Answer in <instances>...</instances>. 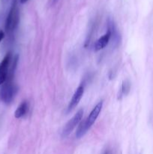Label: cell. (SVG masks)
Segmentation results:
<instances>
[{
  "mask_svg": "<svg viewBox=\"0 0 153 154\" xmlns=\"http://www.w3.org/2000/svg\"><path fill=\"white\" fill-rule=\"evenodd\" d=\"M104 154H111V152L110 151V150H106V151L105 152V153Z\"/></svg>",
  "mask_w": 153,
  "mask_h": 154,
  "instance_id": "obj_13",
  "label": "cell"
},
{
  "mask_svg": "<svg viewBox=\"0 0 153 154\" xmlns=\"http://www.w3.org/2000/svg\"><path fill=\"white\" fill-rule=\"evenodd\" d=\"M20 20V13L19 8H18L17 4L16 2L13 3L11 5L9 13L8 14L7 19L5 22V30L7 32H12L14 31L15 29L16 28L19 23Z\"/></svg>",
  "mask_w": 153,
  "mask_h": 154,
  "instance_id": "obj_2",
  "label": "cell"
},
{
  "mask_svg": "<svg viewBox=\"0 0 153 154\" xmlns=\"http://www.w3.org/2000/svg\"><path fill=\"white\" fill-rule=\"evenodd\" d=\"M28 109V102L26 101H24L22 102L20 105L18 106V108H16V110L14 112V117L15 118H21L23 116L26 115V114L27 113Z\"/></svg>",
  "mask_w": 153,
  "mask_h": 154,
  "instance_id": "obj_8",
  "label": "cell"
},
{
  "mask_svg": "<svg viewBox=\"0 0 153 154\" xmlns=\"http://www.w3.org/2000/svg\"><path fill=\"white\" fill-rule=\"evenodd\" d=\"M84 93V87L83 86L80 85L77 87V89L76 90V91L74 93L73 96L71 98V100L70 101V103H69L68 107V112H70L71 111L76 105L79 104L80 101L82 99V96H83Z\"/></svg>",
  "mask_w": 153,
  "mask_h": 154,
  "instance_id": "obj_6",
  "label": "cell"
},
{
  "mask_svg": "<svg viewBox=\"0 0 153 154\" xmlns=\"http://www.w3.org/2000/svg\"><path fill=\"white\" fill-rule=\"evenodd\" d=\"M17 86L11 79H7L0 90V99L4 103L10 104L17 93Z\"/></svg>",
  "mask_w": 153,
  "mask_h": 154,
  "instance_id": "obj_1",
  "label": "cell"
},
{
  "mask_svg": "<svg viewBox=\"0 0 153 154\" xmlns=\"http://www.w3.org/2000/svg\"><path fill=\"white\" fill-rule=\"evenodd\" d=\"M88 129H88V126H87L85 120L81 121L77 129H76V137L77 138H82V136H84V135H86V133L87 131H88Z\"/></svg>",
  "mask_w": 153,
  "mask_h": 154,
  "instance_id": "obj_9",
  "label": "cell"
},
{
  "mask_svg": "<svg viewBox=\"0 0 153 154\" xmlns=\"http://www.w3.org/2000/svg\"><path fill=\"white\" fill-rule=\"evenodd\" d=\"M27 1H28V0H20V2L22 3V4H24V3L26 2Z\"/></svg>",
  "mask_w": 153,
  "mask_h": 154,
  "instance_id": "obj_12",
  "label": "cell"
},
{
  "mask_svg": "<svg viewBox=\"0 0 153 154\" xmlns=\"http://www.w3.org/2000/svg\"><path fill=\"white\" fill-rule=\"evenodd\" d=\"M130 82H129L128 80H125V81H123L122 85L121 90H120L118 99H121L122 96H126V95L129 93V91H130Z\"/></svg>",
  "mask_w": 153,
  "mask_h": 154,
  "instance_id": "obj_10",
  "label": "cell"
},
{
  "mask_svg": "<svg viewBox=\"0 0 153 154\" xmlns=\"http://www.w3.org/2000/svg\"><path fill=\"white\" fill-rule=\"evenodd\" d=\"M10 61H11V54L8 53L5 57L3 58L2 61L0 63V85L3 84L7 81Z\"/></svg>",
  "mask_w": 153,
  "mask_h": 154,
  "instance_id": "obj_4",
  "label": "cell"
},
{
  "mask_svg": "<svg viewBox=\"0 0 153 154\" xmlns=\"http://www.w3.org/2000/svg\"><path fill=\"white\" fill-rule=\"evenodd\" d=\"M102 108H103V102L100 101V102H99L98 103L94 106V108H93L92 111H91L89 115H88V117H87V118L85 120L88 129L91 128V126H92L93 123H94V122H95V120H97L98 117L99 116V114H100V111H101Z\"/></svg>",
  "mask_w": 153,
  "mask_h": 154,
  "instance_id": "obj_5",
  "label": "cell"
},
{
  "mask_svg": "<svg viewBox=\"0 0 153 154\" xmlns=\"http://www.w3.org/2000/svg\"><path fill=\"white\" fill-rule=\"evenodd\" d=\"M4 32H3L2 30H0V42H1L2 40L4 38Z\"/></svg>",
  "mask_w": 153,
  "mask_h": 154,
  "instance_id": "obj_11",
  "label": "cell"
},
{
  "mask_svg": "<svg viewBox=\"0 0 153 154\" xmlns=\"http://www.w3.org/2000/svg\"><path fill=\"white\" fill-rule=\"evenodd\" d=\"M57 1H58V0H53V2H54V3H55V2H56Z\"/></svg>",
  "mask_w": 153,
  "mask_h": 154,
  "instance_id": "obj_14",
  "label": "cell"
},
{
  "mask_svg": "<svg viewBox=\"0 0 153 154\" xmlns=\"http://www.w3.org/2000/svg\"><path fill=\"white\" fill-rule=\"evenodd\" d=\"M111 38V33L109 30H107L106 33H105L103 36L98 38L97 42H95L94 46V50L95 51H100V50L104 49L106 45L109 43V41Z\"/></svg>",
  "mask_w": 153,
  "mask_h": 154,
  "instance_id": "obj_7",
  "label": "cell"
},
{
  "mask_svg": "<svg viewBox=\"0 0 153 154\" xmlns=\"http://www.w3.org/2000/svg\"><path fill=\"white\" fill-rule=\"evenodd\" d=\"M82 115H83V110L80 109L76 112V114L66 123L64 129H63L62 132V136L63 138L68 136L71 133L72 131L75 129V127H76V126L80 124L82 118Z\"/></svg>",
  "mask_w": 153,
  "mask_h": 154,
  "instance_id": "obj_3",
  "label": "cell"
}]
</instances>
